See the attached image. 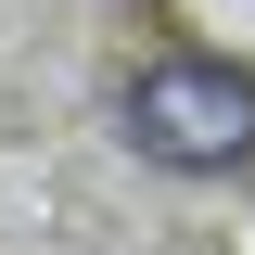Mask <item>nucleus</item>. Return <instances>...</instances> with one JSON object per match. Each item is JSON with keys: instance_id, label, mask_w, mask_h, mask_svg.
<instances>
[{"instance_id": "obj_1", "label": "nucleus", "mask_w": 255, "mask_h": 255, "mask_svg": "<svg viewBox=\"0 0 255 255\" xmlns=\"http://www.w3.org/2000/svg\"><path fill=\"white\" fill-rule=\"evenodd\" d=\"M128 140L166 153V166H243V153H255V77H243V64H204V51L140 64V90H128Z\"/></svg>"}]
</instances>
